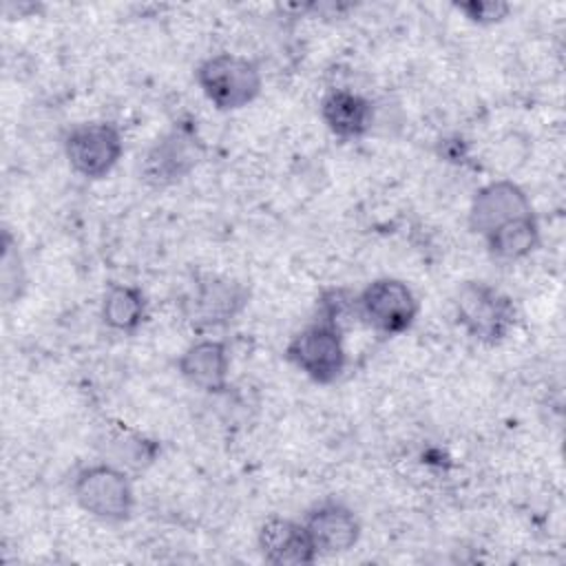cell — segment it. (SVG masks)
I'll use <instances>...</instances> for the list:
<instances>
[{"instance_id": "cell-12", "label": "cell", "mask_w": 566, "mask_h": 566, "mask_svg": "<svg viewBox=\"0 0 566 566\" xmlns=\"http://www.w3.org/2000/svg\"><path fill=\"white\" fill-rule=\"evenodd\" d=\"M177 369L181 378L195 389L206 394H221L226 391L230 376L228 345L214 338L195 340L181 352Z\"/></svg>"}, {"instance_id": "cell-7", "label": "cell", "mask_w": 566, "mask_h": 566, "mask_svg": "<svg viewBox=\"0 0 566 566\" xmlns=\"http://www.w3.org/2000/svg\"><path fill=\"white\" fill-rule=\"evenodd\" d=\"M122 155L124 139L113 122H82L64 137V157L84 179H104Z\"/></svg>"}, {"instance_id": "cell-16", "label": "cell", "mask_w": 566, "mask_h": 566, "mask_svg": "<svg viewBox=\"0 0 566 566\" xmlns=\"http://www.w3.org/2000/svg\"><path fill=\"white\" fill-rule=\"evenodd\" d=\"M159 451V444L130 431V429H119L111 436V451L108 455L113 460H106L119 469H144L155 462Z\"/></svg>"}, {"instance_id": "cell-8", "label": "cell", "mask_w": 566, "mask_h": 566, "mask_svg": "<svg viewBox=\"0 0 566 566\" xmlns=\"http://www.w3.org/2000/svg\"><path fill=\"white\" fill-rule=\"evenodd\" d=\"M248 298L250 292L243 283L226 276H203L184 296L181 312L192 327H219L241 314Z\"/></svg>"}, {"instance_id": "cell-4", "label": "cell", "mask_w": 566, "mask_h": 566, "mask_svg": "<svg viewBox=\"0 0 566 566\" xmlns=\"http://www.w3.org/2000/svg\"><path fill=\"white\" fill-rule=\"evenodd\" d=\"M203 155L206 144L195 122H177L148 146L139 164V177L150 188L175 186L199 166Z\"/></svg>"}, {"instance_id": "cell-14", "label": "cell", "mask_w": 566, "mask_h": 566, "mask_svg": "<svg viewBox=\"0 0 566 566\" xmlns=\"http://www.w3.org/2000/svg\"><path fill=\"white\" fill-rule=\"evenodd\" d=\"M99 314L104 325L113 332L135 334L148 316V301L139 287L128 283H113L102 296Z\"/></svg>"}, {"instance_id": "cell-15", "label": "cell", "mask_w": 566, "mask_h": 566, "mask_svg": "<svg viewBox=\"0 0 566 566\" xmlns=\"http://www.w3.org/2000/svg\"><path fill=\"white\" fill-rule=\"evenodd\" d=\"M539 223L535 212L517 217L484 237L486 250L497 261H522L539 248Z\"/></svg>"}, {"instance_id": "cell-1", "label": "cell", "mask_w": 566, "mask_h": 566, "mask_svg": "<svg viewBox=\"0 0 566 566\" xmlns=\"http://www.w3.org/2000/svg\"><path fill=\"white\" fill-rule=\"evenodd\" d=\"M195 82L217 111H239L252 104L263 88V75L254 60L239 53H217L199 62Z\"/></svg>"}, {"instance_id": "cell-2", "label": "cell", "mask_w": 566, "mask_h": 566, "mask_svg": "<svg viewBox=\"0 0 566 566\" xmlns=\"http://www.w3.org/2000/svg\"><path fill=\"white\" fill-rule=\"evenodd\" d=\"M453 310L458 325L484 345L502 343L517 321L511 296L486 281H464L455 292Z\"/></svg>"}, {"instance_id": "cell-3", "label": "cell", "mask_w": 566, "mask_h": 566, "mask_svg": "<svg viewBox=\"0 0 566 566\" xmlns=\"http://www.w3.org/2000/svg\"><path fill=\"white\" fill-rule=\"evenodd\" d=\"M285 358L316 385H332L347 367L343 327L318 316L285 345Z\"/></svg>"}, {"instance_id": "cell-18", "label": "cell", "mask_w": 566, "mask_h": 566, "mask_svg": "<svg viewBox=\"0 0 566 566\" xmlns=\"http://www.w3.org/2000/svg\"><path fill=\"white\" fill-rule=\"evenodd\" d=\"M455 7L475 24H495V22L504 20L511 11V7L506 2H495V0H478V2L473 0V2H462Z\"/></svg>"}, {"instance_id": "cell-17", "label": "cell", "mask_w": 566, "mask_h": 566, "mask_svg": "<svg viewBox=\"0 0 566 566\" xmlns=\"http://www.w3.org/2000/svg\"><path fill=\"white\" fill-rule=\"evenodd\" d=\"M0 274H2V296L7 303L13 298H20L24 290V268L18 252V243L13 241L11 232L4 230L2 237V261H0Z\"/></svg>"}, {"instance_id": "cell-11", "label": "cell", "mask_w": 566, "mask_h": 566, "mask_svg": "<svg viewBox=\"0 0 566 566\" xmlns=\"http://www.w3.org/2000/svg\"><path fill=\"white\" fill-rule=\"evenodd\" d=\"M256 546L261 557L274 566H303L318 557L305 524L281 515H272L261 524Z\"/></svg>"}, {"instance_id": "cell-6", "label": "cell", "mask_w": 566, "mask_h": 566, "mask_svg": "<svg viewBox=\"0 0 566 566\" xmlns=\"http://www.w3.org/2000/svg\"><path fill=\"white\" fill-rule=\"evenodd\" d=\"M356 316L382 336L405 334L418 316V298L413 290L394 276L369 281L354 298Z\"/></svg>"}, {"instance_id": "cell-13", "label": "cell", "mask_w": 566, "mask_h": 566, "mask_svg": "<svg viewBox=\"0 0 566 566\" xmlns=\"http://www.w3.org/2000/svg\"><path fill=\"white\" fill-rule=\"evenodd\" d=\"M327 130L345 142L365 137L374 124V104L349 88H332L323 95L318 106Z\"/></svg>"}, {"instance_id": "cell-5", "label": "cell", "mask_w": 566, "mask_h": 566, "mask_svg": "<svg viewBox=\"0 0 566 566\" xmlns=\"http://www.w3.org/2000/svg\"><path fill=\"white\" fill-rule=\"evenodd\" d=\"M77 506L95 520L119 524L135 511V489L124 469L111 462L88 464L71 484Z\"/></svg>"}, {"instance_id": "cell-9", "label": "cell", "mask_w": 566, "mask_h": 566, "mask_svg": "<svg viewBox=\"0 0 566 566\" xmlns=\"http://www.w3.org/2000/svg\"><path fill=\"white\" fill-rule=\"evenodd\" d=\"M526 214H533V203L526 190L511 179H495L475 190L467 221L471 232L484 239L495 228Z\"/></svg>"}, {"instance_id": "cell-10", "label": "cell", "mask_w": 566, "mask_h": 566, "mask_svg": "<svg viewBox=\"0 0 566 566\" xmlns=\"http://www.w3.org/2000/svg\"><path fill=\"white\" fill-rule=\"evenodd\" d=\"M318 555H338L354 548L360 539V520L343 502H321L303 520Z\"/></svg>"}]
</instances>
